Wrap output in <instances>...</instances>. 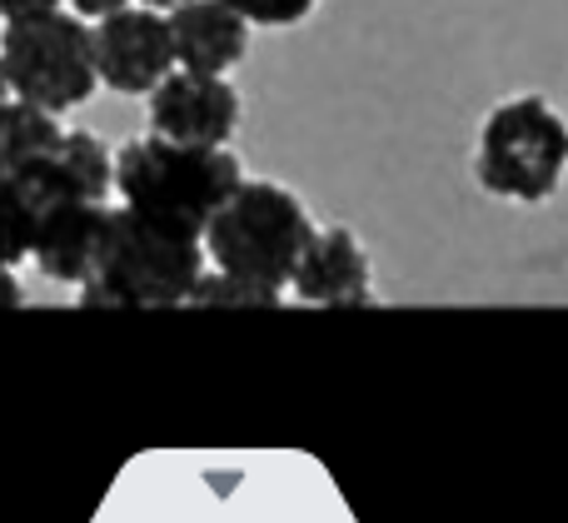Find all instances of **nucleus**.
Masks as SVG:
<instances>
[{"mask_svg":"<svg viewBox=\"0 0 568 523\" xmlns=\"http://www.w3.org/2000/svg\"><path fill=\"white\" fill-rule=\"evenodd\" d=\"M0 75H6L10 95L36 100V105L55 110V115H70V110H80L95 90H105L95 30L70 6L6 16Z\"/></svg>","mask_w":568,"mask_h":523,"instance_id":"3","label":"nucleus"},{"mask_svg":"<svg viewBox=\"0 0 568 523\" xmlns=\"http://www.w3.org/2000/svg\"><path fill=\"white\" fill-rule=\"evenodd\" d=\"M60 140H65V125L55 120V110L36 105V100H20V95L6 100V110H0V150H6V165L45 155Z\"/></svg>","mask_w":568,"mask_h":523,"instance_id":"12","label":"nucleus"},{"mask_svg":"<svg viewBox=\"0 0 568 523\" xmlns=\"http://www.w3.org/2000/svg\"><path fill=\"white\" fill-rule=\"evenodd\" d=\"M6 185L30 195L40 209L60 205V199H105L115 189V155L95 130H65L55 150L6 165Z\"/></svg>","mask_w":568,"mask_h":523,"instance_id":"8","label":"nucleus"},{"mask_svg":"<svg viewBox=\"0 0 568 523\" xmlns=\"http://www.w3.org/2000/svg\"><path fill=\"white\" fill-rule=\"evenodd\" d=\"M70 10H80L85 20H105V16H115V10H125V6H135V0H65Z\"/></svg>","mask_w":568,"mask_h":523,"instance_id":"16","label":"nucleus"},{"mask_svg":"<svg viewBox=\"0 0 568 523\" xmlns=\"http://www.w3.org/2000/svg\"><path fill=\"white\" fill-rule=\"evenodd\" d=\"M50 6H65V0H0L6 16H30V10H50Z\"/></svg>","mask_w":568,"mask_h":523,"instance_id":"17","label":"nucleus"},{"mask_svg":"<svg viewBox=\"0 0 568 523\" xmlns=\"http://www.w3.org/2000/svg\"><path fill=\"white\" fill-rule=\"evenodd\" d=\"M190 305H210V309H275V305H284V289L215 265L210 275H200L195 299H190Z\"/></svg>","mask_w":568,"mask_h":523,"instance_id":"13","label":"nucleus"},{"mask_svg":"<svg viewBox=\"0 0 568 523\" xmlns=\"http://www.w3.org/2000/svg\"><path fill=\"white\" fill-rule=\"evenodd\" d=\"M145 6H155V10H175V6H185V0H145Z\"/></svg>","mask_w":568,"mask_h":523,"instance_id":"18","label":"nucleus"},{"mask_svg":"<svg viewBox=\"0 0 568 523\" xmlns=\"http://www.w3.org/2000/svg\"><path fill=\"white\" fill-rule=\"evenodd\" d=\"M240 185H245V170L230 155V145H185L150 130L145 140L115 150V195L145 215L200 229V235Z\"/></svg>","mask_w":568,"mask_h":523,"instance_id":"2","label":"nucleus"},{"mask_svg":"<svg viewBox=\"0 0 568 523\" xmlns=\"http://www.w3.org/2000/svg\"><path fill=\"white\" fill-rule=\"evenodd\" d=\"M110 219L115 209L105 199H60V205H45L36 229V269L55 285H85L95 279L100 255H105V239H110Z\"/></svg>","mask_w":568,"mask_h":523,"instance_id":"9","label":"nucleus"},{"mask_svg":"<svg viewBox=\"0 0 568 523\" xmlns=\"http://www.w3.org/2000/svg\"><path fill=\"white\" fill-rule=\"evenodd\" d=\"M230 6L245 10L260 30H290V25H304L320 10V0H230Z\"/></svg>","mask_w":568,"mask_h":523,"instance_id":"15","label":"nucleus"},{"mask_svg":"<svg viewBox=\"0 0 568 523\" xmlns=\"http://www.w3.org/2000/svg\"><path fill=\"white\" fill-rule=\"evenodd\" d=\"M40 215H45V209H40L30 195H20L16 185L0 189V255H6V265H10V269L26 265L30 249H36Z\"/></svg>","mask_w":568,"mask_h":523,"instance_id":"14","label":"nucleus"},{"mask_svg":"<svg viewBox=\"0 0 568 523\" xmlns=\"http://www.w3.org/2000/svg\"><path fill=\"white\" fill-rule=\"evenodd\" d=\"M145 100L150 130L185 145H230L240 125V90L225 75H205V70H170Z\"/></svg>","mask_w":568,"mask_h":523,"instance_id":"7","label":"nucleus"},{"mask_svg":"<svg viewBox=\"0 0 568 523\" xmlns=\"http://www.w3.org/2000/svg\"><path fill=\"white\" fill-rule=\"evenodd\" d=\"M314 239V219L294 189L275 180H245L205 225V249L220 269L284 289Z\"/></svg>","mask_w":568,"mask_h":523,"instance_id":"5","label":"nucleus"},{"mask_svg":"<svg viewBox=\"0 0 568 523\" xmlns=\"http://www.w3.org/2000/svg\"><path fill=\"white\" fill-rule=\"evenodd\" d=\"M205 235L120 205L95 279L80 285V309H175L195 299L205 275Z\"/></svg>","mask_w":568,"mask_h":523,"instance_id":"1","label":"nucleus"},{"mask_svg":"<svg viewBox=\"0 0 568 523\" xmlns=\"http://www.w3.org/2000/svg\"><path fill=\"white\" fill-rule=\"evenodd\" d=\"M290 289L304 305H329V309H354L374 305V269L369 255L359 249V239L344 225L314 229L310 249H304L300 269H294Z\"/></svg>","mask_w":568,"mask_h":523,"instance_id":"10","label":"nucleus"},{"mask_svg":"<svg viewBox=\"0 0 568 523\" xmlns=\"http://www.w3.org/2000/svg\"><path fill=\"white\" fill-rule=\"evenodd\" d=\"M568 175V120L544 95H509L484 115L474 180L514 205H544Z\"/></svg>","mask_w":568,"mask_h":523,"instance_id":"4","label":"nucleus"},{"mask_svg":"<svg viewBox=\"0 0 568 523\" xmlns=\"http://www.w3.org/2000/svg\"><path fill=\"white\" fill-rule=\"evenodd\" d=\"M170 25H175L180 65L205 70V75H230L250 55L255 20L245 10H235L230 0H185V6L170 10Z\"/></svg>","mask_w":568,"mask_h":523,"instance_id":"11","label":"nucleus"},{"mask_svg":"<svg viewBox=\"0 0 568 523\" xmlns=\"http://www.w3.org/2000/svg\"><path fill=\"white\" fill-rule=\"evenodd\" d=\"M95 50H100V80L115 95H150L170 70H180L170 10H155L145 0L95 20Z\"/></svg>","mask_w":568,"mask_h":523,"instance_id":"6","label":"nucleus"}]
</instances>
